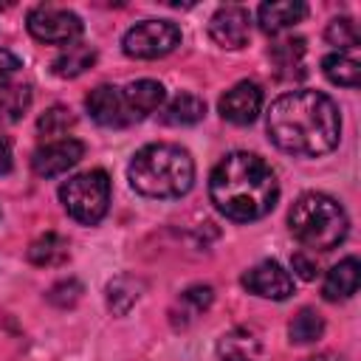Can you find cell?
<instances>
[{
  "label": "cell",
  "mask_w": 361,
  "mask_h": 361,
  "mask_svg": "<svg viewBox=\"0 0 361 361\" xmlns=\"http://www.w3.org/2000/svg\"><path fill=\"white\" fill-rule=\"evenodd\" d=\"M265 130L282 152L319 158L338 147L341 116L330 96L319 90H290L271 104Z\"/></svg>",
  "instance_id": "6da1fadb"
},
{
  "label": "cell",
  "mask_w": 361,
  "mask_h": 361,
  "mask_svg": "<svg viewBox=\"0 0 361 361\" xmlns=\"http://www.w3.org/2000/svg\"><path fill=\"white\" fill-rule=\"evenodd\" d=\"M209 197L234 223L265 217L279 197L274 169L254 152H228L209 178Z\"/></svg>",
  "instance_id": "7a4b0ae2"
},
{
  "label": "cell",
  "mask_w": 361,
  "mask_h": 361,
  "mask_svg": "<svg viewBox=\"0 0 361 361\" xmlns=\"http://www.w3.org/2000/svg\"><path fill=\"white\" fill-rule=\"evenodd\" d=\"M127 178L147 197H180L195 183V161L178 144H147L133 155Z\"/></svg>",
  "instance_id": "3957f363"
},
{
  "label": "cell",
  "mask_w": 361,
  "mask_h": 361,
  "mask_svg": "<svg viewBox=\"0 0 361 361\" xmlns=\"http://www.w3.org/2000/svg\"><path fill=\"white\" fill-rule=\"evenodd\" d=\"M288 226H290V234L305 248L330 251L347 237L350 220L338 200L322 192H307L290 206Z\"/></svg>",
  "instance_id": "277c9868"
},
{
  "label": "cell",
  "mask_w": 361,
  "mask_h": 361,
  "mask_svg": "<svg viewBox=\"0 0 361 361\" xmlns=\"http://www.w3.org/2000/svg\"><path fill=\"white\" fill-rule=\"evenodd\" d=\"M59 200L65 212L85 226H96L110 206V178L104 169H90L68 178L59 186Z\"/></svg>",
  "instance_id": "5b68a950"
},
{
  "label": "cell",
  "mask_w": 361,
  "mask_h": 361,
  "mask_svg": "<svg viewBox=\"0 0 361 361\" xmlns=\"http://www.w3.org/2000/svg\"><path fill=\"white\" fill-rule=\"evenodd\" d=\"M180 45V28L169 20H144L124 34V54L133 59H158Z\"/></svg>",
  "instance_id": "8992f818"
},
{
  "label": "cell",
  "mask_w": 361,
  "mask_h": 361,
  "mask_svg": "<svg viewBox=\"0 0 361 361\" xmlns=\"http://www.w3.org/2000/svg\"><path fill=\"white\" fill-rule=\"evenodd\" d=\"M28 31L39 42H54V45H71L82 34V20L59 6H37L28 11L25 20Z\"/></svg>",
  "instance_id": "52a82bcc"
},
{
  "label": "cell",
  "mask_w": 361,
  "mask_h": 361,
  "mask_svg": "<svg viewBox=\"0 0 361 361\" xmlns=\"http://www.w3.org/2000/svg\"><path fill=\"white\" fill-rule=\"evenodd\" d=\"M82 155H85V144L82 141H76V138H56V141H48L45 147H39L31 155V169L39 178H54V175H62L71 166H76L82 161Z\"/></svg>",
  "instance_id": "ba28073f"
},
{
  "label": "cell",
  "mask_w": 361,
  "mask_h": 361,
  "mask_svg": "<svg viewBox=\"0 0 361 361\" xmlns=\"http://www.w3.org/2000/svg\"><path fill=\"white\" fill-rule=\"evenodd\" d=\"M243 288L248 293L262 296V299L279 302V299H288L293 293V276L276 259H265V262H259L243 274Z\"/></svg>",
  "instance_id": "9c48e42d"
},
{
  "label": "cell",
  "mask_w": 361,
  "mask_h": 361,
  "mask_svg": "<svg viewBox=\"0 0 361 361\" xmlns=\"http://www.w3.org/2000/svg\"><path fill=\"white\" fill-rule=\"evenodd\" d=\"M209 34L220 48H243L251 37V14L243 6H223L209 20Z\"/></svg>",
  "instance_id": "30bf717a"
},
{
  "label": "cell",
  "mask_w": 361,
  "mask_h": 361,
  "mask_svg": "<svg viewBox=\"0 0 361 361\" xmlns=\"http://www.w3.org/2000/svg\"><path fill=\"white\" fill-rule=\"evenodd\" d=\"M85 107H87L90 118L102 127H127V124H133V116H130V107L124 102L121 87L99 85L85 99Z\"/></svg>",
  "instance_id": "8fae6325"
},
{
  "label": "cell",
  "mask_w": 361,
  "mask_h": 361,
  "mask_svg": "<svg viewBox=\"0 0 361 361\" xmlns=\"http://www.w3.org/2000/svg\"><path fill=\"white\" fill-rule=\"evenodd\" d=\"M262 110V90L254 82H237L220 96V116L231 124H251Z\"/></svg>",
  "instance_id": "7c38bea8"
},
{
  "label": "cell",
  "mask_w": 361,
  "mask_h": 361,
  "mask_svg": "<svg viewBox=\"0 0 361 361\" xmlns=\"http://www.w3.org/2000/svg\"><path fill=\"white\" fill-rule=\"evenodd\" d=\"M262 341L254 327H234L217 341L220 361H259Z\"/></svg>",
  "instance_id": "4fadbf2b"
},
{
  "label": "cell",
  "mask_w": 361,
  "mask_h": 361,
  "mask_svg": "<svg viewBox=\"0 0 361 361\" xmlns=\"http://www.w3.org/2000/svg\"><path fill=\"white\" fill-rule=\"evenodd\" d=\"M121 93H124V102H127V107H130L133 121L147 118V116L155 113V110L164 104V99H166L164 85L155 82V79H138V82H130L127 87H121Z\"/></svg>",
  "instance_id": "5bb4252c"
},
{
  "label": "cell",
  "mask_w": 361,
  "mask_h": 361,
  "mask_svg": "<svg viewBox=\"0 0 361 361\" xmlns=\"http://www.w3.org/2000/svg\"><path fill=\"white\" fill-rule=\"evenodd\" d=\"M307 17V6L299 0H274V3H262L257 11L259 28L265 34H279L296 23H302Z\"/></svg>",
  "instance_id": "9a60e30c"
},
{
  "label": "cell",
  "mask_w": 361,
  "mask_h": 361,
  "mask_svg": "<svg viewBox=\"0 0 361 361\" xmlns=\"http://www.w3.org/2000/svg\"><path fill=\"white\" fill-rule=\"evenodd\" d=\"M358 282H361V265L355 257H347L341 259L338 265H333L324 276V285H322V293L327 302H338V299H347L358 290Z\"/></svg>",
  "instance_id": "2e32d148"
},
{
  "label": "cell",
  "mask_w": 361,
  "mask_h": 361,
  "mask_svg": "<svg viewBox=\"0 0 361 361\" xmlns=\"http://www.w3.org/2000/svg\"><path fill=\"white\" fill-rule=\"evenodd\" d=\"M271 62L282 79H302L305 76V39L285 37L271 48Z\"/></svg>",
  "instance_id": "e0dca14e"
},
{
  "label": "cell",
  "mask_w": 361,
  "mask_h": 361,
  "mask_svg": "<svg viewBox=\"0 0 361 361\" xmlns=\"http://www.w3.org/2000/svg\"><path fill=\"white\" fill-rule=\"evenodd\" d=\"M212 299H214V290H212L209 285H192V288H186V290L178 296L175 307L169 310L172 324H175V327H186L189 322H195L197 316H203V313L209 310Z\"/></svg>",
  "instance_id": "ac0fdd59"
},
{
  "label": "cell",
  "mask_w": 361,
  "mask_h": 361,
  "mask_svg": "<svg viewBox=\"0 0 361 361\" xmlns=\"http://www.w3.org/2000/svg\"><path fill=\"white\" fill-rule=\"evenodd\" d=\"M68 257H71L68 240H62V237L54 234V231L37 237V240L28 245V259H31L34 265H39V268H56V265H62Z\"/></svg>",
  "instance_id": "d6986e66"
},
{
  "label": "cell",
  "mask_w": 361,
  "mask_h": 361,
  "mask_svg": "<svg viewBox=\"0 0 361 361\" xmlns=\"http://www.w3.org/2000/svg\"><path fill=\"white\" fill-rule=\"evenodd\" d=\"M203 116H206V104H203L200 96H195V93H178L166 104V110H164L161 118L166 124H172V127H189V124H197Z\"/></svg>",
  "instance_id": "ffe728a7"
},
{
  "label": "cell",
  "mask_w": 361,
  "mask_h": 361,
  "mask_svg": "<svg viewBox=\"0 0 361 361\" xmlns=\"http://www.w3.org/2000/svg\"><path fill=\"white\" fill-rule=\"evenodd\" d=\"M96 62V51L85 42H71L56 59H54V73L62 79H73L79 73H85L90 65Z\"/></svg>",
  "instance_id": "44dd1931"
},
{
  "label": "cell",
  "mask_w": 361,
  "mask_h": 361,
  "mask_svg": "<svg viewBox=\"0 0 361 361\" xmlns=\"http://www.w3.org/2000/svg\"><path fill=\"white\" fill-rule=\"evenodd\" d=\"M322 71L333 85H341V87H358L361 82V65L347 54H327L322 59Z\"/></svg>",
  "instance_id": "7402d4cb"
},
{
  "label": "cell",
  "mask_w": 361,
  "mask_h": 361,
  "mask_svg": "<svg viewBox=\"0 0 361 361\" xmlns=\"http://www.w3.org/2000/svg\"><path fill=\"white\" fill-rule=\"evenodd\" d=\"M288 336H290L293 344H313V341H319L324 336V319L316 310L302 307L293 316V322L288 324Z\"/></svg>",
  "instance_id": "603a6c76"
},
{
  "label": "cell",
  "mask_w": 361,
  "mask_h": 361,
  "mask_svg": "<svg viewBox=\"0 0 361 361\" xmlns=\"http://www.w3.org/2000/svg\"><path fill=\"white\" fill-rule=\"evenodd\" d=\"M141 296V282L135 276H118L107 285V305L113 313H127Z\"/></svg>",
  "instance_id": "cb8c5ba5"
},
{
  "label": "cell",
  "mask_w": 361,
  "mask_h": 361,
  "mask_svg": "<svg viewBox=\"0 0 361 361\" xmlns=\"http://www.w3.org/2000/svg\"><path fill=\"white\" fill-rule=\"evenodd\" d=\"M31 104V90L28 85H6L0 87V118L3 121H17Z\"/></svg>",
  "instance_id": "d4e9b609"
},
{
  "label": "cell",
  "mask_w": 361,
  "mask_h": 361,
  "mask_svg": "<svg viewBox=\"0 0 361 361\" xmlns=\"http://www.w3.org/2000/svg\"><path fill=\"white\" fill-rule=\"evenodd\" d=\"M324 37H327L330 45L338 48V54L347 51V48H358V42H361L358 28H355V23H353L350 17H336V20H330L327 28H324Z\"/></svg>",
  "instance_id": "484cf974"
},
{
  "label": "cell",
  "mask_w": 361,
  "mask_h": 361,
  "mask_svg": "<svg viewBox=\"0 0 361 361\" xmlns=\"http://www.w3.org/2000/svg\"><path fill=\"white\" fill-rule=\"evenodd\" d=\"M76 124V118H73V113L68 110V107H51V110H45L42 116H39V121H37V130L42 133V135H65L71 127Z\"/></svg>",
  "instance_id": "4316f807"
},
{
  "label": "cell",
  "mask_w": 361,
  "mask_h": 361,
  "mask_svg": "<svg viewBox=\"0 0 361 361\" xmlns=\"http://www.w3.org/2000/svg\"><path fill=\"white\" fill-rule=\"evenodd\" d=\"M82 296V285L76 279H62L56 282L51 290H48V299L56 305V307H73Z\"/></svg>",
  "instance_id": "83f0119b"
},
{
  "label": "cell",
  "mask_w": 361,
  "mask_h": 361,
  "mask_svg": "<svg viewBox=\"0 0 361 361\" xmlns=\"http://www.w3.org/2000/svg\"><path fill=\"white\" fill-rule=\"evenodd\" d=\"M20 68H23L20 56H14L11 51L0 48V87H6V85L20 73Z\"/></svg>",
  "instance_id": "f1b7e54d"
},
{
  "label": "cell",
  "mask_w": 361,
  "mask_h": 361,
  "mask_svg": "<svg viewBox=\"0 0 361 361\" xmlns=\"http://www.w3.org/2000/svg\"><path fill=\"white\" fill-rule=\"evenodd\" d=\"M290 262H293V271H296L302 279H313V276H316V262H313V259H307L305 254H293V259H290Z\"/></svg>",
  "instance_id": "f546056e"
},
{
  "label": "cell",
  "mask_w": 361,
  "mask_h": 361,
  "mask_svg": "<svg viewBox=\"0 0 361 361\" xmlns=\"http://www.w3.org/2000/svg\"><path fill=\"white\" fill-rule=\"evenodd\" d=\"M11 166H14V161H11V144H8V138H0V175H8Z\"/></svg>",
  "instance_id": "4dcf8cb0"
},
{
  "label": "cell",
  "mask_w": 361,
  "mask_h": 361,
  "mask_svg": "<svg viewBox=\"0 0 361 361\" xmlns=\"http://www.w3.org/2000/svg\"><path fill=\"white\" fill-rule=\"evenodd\" d=\"M305 361H344L341 355H333V353H319V355H310Z\"/></svg>",
  "instance_id": "1f68e13d"
}]
</instances>
